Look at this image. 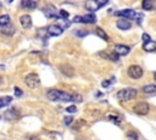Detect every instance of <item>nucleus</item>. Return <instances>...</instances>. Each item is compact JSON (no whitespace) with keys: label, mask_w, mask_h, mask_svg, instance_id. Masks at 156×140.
<instances>
[{"label":"nucleus","mask_w":156,"mask_h":140,"mask_svg":"<svg viewBox=\"0 0 156 140\" xmlns=\"http://www.w3.org/2000/svg\"><path fill=\"white\" fill-rule=\"evenodd\" d=\"M46 96L51 101H62V102L72 101V94H68L67 91H63V90H60V89H50V90H48Z\"/></svg>","instance_id":"1"},{"label":"nucleus","mask_w":156,"mask_h":140,"mask_svg":"<svg viewBox=\"0 0 156 140\" xmlns=\"http://www.w3.org/2000/svg\"><path fill=\"white\" fill-rule=\"evenodd\" d=\"M138 91L134 88H124L117 91V99L119 101H130L136 97Z\"/></svg>","instance_id":"2"},{"label":"nucleus","mask_w":156,"mask_h":140,"mask_svg":"<svg viewBox=\"0 0 156 140\" xmlns=\"http://www.w3.org/2000/svg\"><path fill=\"white\" fill-rule=\"evenodd\" d=\"M24 84L29 89H37L40 85V79L37 73H29L24 77Z\"/></svg>","instance_id":"3"},{"label":"nucleus","mask_w":156,"mask_h":140,"mask_svg":"<svg viewBox=\"0 0 156 140\" xmlns=\"http://www.w3.org/2000/svg\"><path fill=\"white\" fill-rule=\"evenodd\" d=\"M149 110H150V106H149V103L145 102V101H140V102L135 103L134 107H133V112H134L135 114H139V116H145V114H147V113H149Z\"/></svg>","instance_id":"4"},{"label":"nucleus","mask_w":156,"mask_h":140,"mask_svg":"<svg viewBox=\"0 0 156 140\" xmlns=\"http://www.w3.org/2000/svg\"><path fill=\"white\" fill-rule=\"evenodd\" d=\"M128 75L132 78V79H139L143 77L144 72H143V68L140 66H136V65H133V66H129L128 67Z\"/></svg>","instance_id":"5"},{"label":"nucleus","mask_w":156,"mask_h":140,"mask_svg":"<svg viewBox=\"0 0 156 140\" xmlns=\"http://www.w3.org/2000/svg\"><path fill=\"white\" fill-rule=\"evenodd\" d=\"M116 16H121L122 18L126 19H135L136 17V12L132 9H126V10H121V11H116L115 12Z\"/></svg>","instance_id":"6"},{"label":"nucleus","mask_w":156,"mask_h":140,"mask_svg":"<svg viewBox=\"0 0 156 140\" xmlns=\"http://www.w3.org/2000/svg\"><path fill=\"white\" fill-rule=\"evenodd\" d=\"M4 117H5L6 121H16L20 117V111L16 107H10L9 110L5 111Z\"/></svg>","instance_id":"7"},{"label":"nucleus","mask_w":156,"mask_h":140,"mask_svg":"<svg viewBox=\"0 0 156 140\" xmlns=\"http://www.w3.org/2000/svg\"><path fill=\"white\" fill-rule=\"evenodd\" d=\"M62 32H63V28H62L60 24H50V26L46 28V33H48V35H50V37L61 35Z\"/></svg>","instance_id":"8"},{"label":"nucleus","mask_w":156,"mask_h":140,"mask_svg":"<svg viewBox=\"0 0 156 140\" xmlns=\"http://www.w3.org/2000/svg\"><path fill=\"white\" fill-rule=\"evenodd\" d=\"M58 69H60V72L65 75V77H73L74 74H76V71H74V68L71 66V65H67V63H63V65H60L58 66Z\"/></svg>","instance_id":"9"},{"label":"nucleus","mask_w":156,"mask_h":140,"mask_svg":"<svg viewBox=\"0 0 156 140\" xmlns=\"http://www.w3.org/2000/svg\"><path fill=\"white\" fill-rule=\"evenodd\" d=\"M129 51H130V47L128 45H124V44L115 45V54H117L118 56H126L129 54Z\"/></svg>","instance_id":"10"},{"label":"nucleus","mask_w":156,"mask_h":140,"mask_svg":"<svg viewBox=\"0 0 156 140\" xmlns=\"http://www.w3.org/2000/svg\"><path fill=\"white\" fill-rule=\"evenodd\" d=\"M43 13L45 15V17L52 18V17H56V16H57V10H56V7H55L54 5L49 4V5H46V6L43 9Z\"/></svg>","instance_id":"11"},{"label":"nucleus","mask_w":156,"mask_h":140,"mask_svg":"<svg viewBox=\"0 0 156 140\" xmlns=\"http://www.w3.org/2000/svg\"><path fill=\"white\" fill-rule=\"evenodd\" d=\"M116 26H117V28H118V29L127 30V29H130L132 23H130V21H129V19H126V18H119V19H117Z\"/></svg>","instance_id":"12"},{"label":"nucleus","mask_w":156,"mask_h":140,"mask_svg":"<svg viewBox=\"0 0 156 140\" xmlns=\"http://www.w3.org/2000/svg\"><path fill=\"white\" fill-rule=\"evenodd\" d=\"M20 23L24 29H28L32 27V17L29 15H22L20 17Z\"/></svg>","instance_id":"13"},{"label":"nucleus","mask_w":156,"mask_h":140,"mask_svg":"<svg viewBox=\"0 0 156 140\" xmlns=\"http://www.w3.org/2000/svg\"><path fill=\"white\" fill-rule=\"evenodd\" d=\"M21 7L26 10H34L37 7V2L34 0H22L21 1Z\"/></svg>","instance_id":"14"},{"label":"nucleus","mask_w":156,"mask_h":140,"mask_svg":"<svg viewBox=\"0 0 156 140\" xmlns=\"http://www.w3.org/2000/svg\"><path fill=\"white\" fill-rule=\"evenodd\" d=\"M0 30H1V33L2 34H5V35H7V37H11L13 33H15V27L12 26V24H7V26H2V27H0Z\"/></svg>","instance_id":"15"},{"label":"nucleus","mask_w":156,"mask_h":140,"mask_svg":"<svg viewBox=\"0 0 156 140\" xmlns=\"http://www.w3.org/2000/svg\"><path fill=\"white\" fill-rule=\"evenodd\" d=\"M85 9L93 13L94 11H96L98 9H100V6L98 5V2H96L95 0H87V2H85Z\"/></svg>","instance_id":"16"},{"label":"nucleus","mask_w":156,"mask_h":140,"mask_svg":"<svg viewBox=\"0 0 156 140\" xmlns=\"http://www.w3.org/2000/svg\"><path fill=\"white\" fill-rule=\"evenodd\" d=\"M96 22V16L94 13H87L82 16V23H95Z\"/></svg>","instance_id":"17"},{"label":"nucleus","mask_w":156,"mask_h":140,"mask_svg":"<svg viewBox=\"0 0 156 140\" xmlns=\"http://www.w3.org/2000/svg\"><path fill=\"white\" fill-rule=\"evenodd\" d=\"M143 49L146 51V52H152V51H156V41H147V43H144L143 45Z\"/></svg>","instance_id":"18"},{"label":"nucleus","mask_w":156,"mask_h":140,"mask_svg":"<svg viewBox=\"0 0 156 140\" xmlns=\"http://www.w3.org/2000/svg\"><path fill=\"white\" fill-rule=\"evenodd\" d=\"M143 91L146 95H156V85H154V84L145 85V86H143Z\"/></svg>","instance_id":"19"},{"label":"nucleus","mask_w":156,"mask_h":140,"mask_svg":"<svg viewBox=\"0 0 156 140\" xmlns=\"http://www.w3.org/2000/svg\"><path fill=\"white\" fill-rule=\"evenodd\" d=\"M95 33H96V34H98V35H99L101 39H104V40L108 41V39H110V38H108V35H107V34L105 33V30H104V29H101L100 27H96V29H95Z\"/></svg>","instance_id":"20"},{"label":"nucleus","mask_w":156,"mask_h":140,"mask_svg":"<svg viewBox=\"0 0 156 140\" xmlns=\"http://www.w3.org/2000/svg\"><path fill=\"white\" fill-rule=\"evenodd\" d=\"M141 6H143V9H144V10L150 11V10H152V9H154V2H152V0H143Z\"/></svg>","instance_id":"21"},{"label":"nucleus","mask_w":156,"mask_h":140,"mask_svg":"<svg viewBox=\"0 0 156 140\" xmlns=\"http://www.w3.org/2000/svg\"><path fill=\"white\" fill-rule=\"evenodd\" d=\"M10 22H11V18L9 15H1L0 16V27L7 26V24H10Z\"/></svg>","instance_id":"22"},{"label":"nucleus","mask_w":156,"mask_h":140,"mask_svg":"<svg viewBox=\"0 0 156 140\" xmlns=\"http://www.w3.org/2000/svg\"><path fill=\"white\" fill-rule=\"evenodd\" d=\"M12 101V97L11 96H4V97H0V108L10 105V102Z\"/></svg>","instance_id":"23"},{"label":"nucleus","mask_w":156,"mask_h":140,"mask_svg":"<svg viewBox=\"0 0 156 140\" xmlns=\"http://www.w3.org/2000/svg\"><path fill=\"white\" fill-rule=\"evenodd\" d=\"M73 34L77 35V37H79V38H83V37L88 35V32L84 30V29H76V30H73Z\"/></svg>","instance_id":"24"},{"label":"nucleus","mask_w":156,"mask_h":140,"mask_svg":"<svg viewBox=\"0 0 156 140\" xmlns=\"http://www.w3.org/2000/svg\"><path fill=\"white\" fill-rule=\"evenodd\" d=\"M127 138H128L129 140H138V134H136L135 131H133V130H129V131L127 133Z\"/></svg>","instance_id":"25"},{"label":"nucleus","mask_w":156,"mask_h":140,"mask_svg":"<svg viewBox=\"0 0 156 140\" xmlns=\"http://www.w3.org/2000/svg\"><path fill=\"white\" fill-rule=\"evenodd\" d=\"M72 101L73 102H82L83 101V97L79 94H72Z\"/></svg>","instance_id":"26"},{"label":"nucleus","mask_w":156,"mask_h":140,"mask_svg":"<svg viewBox=\"0 0 156 140\" xmlns=\"http://www.w3.org/2000/svg\"><path fill=\"white\" fill-rule=\"evenodd\" d=\"M72 122H73V117H72V116H66V117L63 118V123H65L66 125H71Z\"/></svg>","instance_id":"27"},{"label":"nucleus","mask_w":156,"mask_h":140,"mask_svg":"<svg viewBox=\"0 0 156 140\" xmlns=\"http://www.w3.org/2000/svg\"><path fill=\"white\" fill-rule=\"evenodd\" d=\"M66 112H68V113H74V112H77V106H76V105H71V106L66 107Z\"/></svg>","instance_id":"28"},{"label":"nucleus","mask_w":156,"mask_h":140,"mask_svg":"<svg viewBox=\"0 0 156 140\" xmlns=\"http://www.w3.org/2000/svg\"><path fill=\"white\" fill-rule=\"evenodd\" d=\"M58 15H60L61 18H65V19L69 17V13H68L67 11H65V10H60V11H58Z\"/></svg>","instance_id":"29"},{"label":"nucleus","mask_w":156,"mask_h":140,"mask_svg":"<svg viewBox=\"0 0 156 140\" xmlns=\"http://www.w3.org/2000/svg\"><path fill=\"white\" fill-rule=\"evenodd\" d=\"M15 95H16L17 97H21V96L23 95V90H22L21 88H18V86H15Z\"/></svg>","instance_id":"30"},{"label":"nucleus","mask_w":156,"mask_h":140,"mask_svg":"<svg viewBox=\"0 0 156 140\" xmlns=\"http://www.w3.org/2000/svg\"><path fill=\"white\" fill-rule=\"evenodd\" d=\"M108 119L113 121V122H115V124H119V123H121V118H119V117H117V116H108Z\"/></svg>","instance_id":"31"},{"label":"nucleus","mask_w":156,"mask_h":140,"mask_svg":"<svg viewBox=\"0 0 156 140\" xmlns=\"http://www.w3.org/2000/svg\"><path fill=\"white\" fill-rule=\"evenodd\" d=\"M113 80H115V77H112V78H111V79H108V80H104V82L101 83V85H102L104 88H107V86H110V83H111V82H113Z\"/></svg>","instance_id":"32"},{"label":"nucleus","mask_w":156,"mask_h":140,"mask_svg":"<svg viewBox=\"0 0 156 140\" xmlns=\"http://www.w3.org/2000/svg\"><path fill=\"white\" fill-rule=\"evenodd\" d=\"M141 38H143V41H144V43H147V41L151 40V38H150V35H149L147 33H144V34L141 35Z\"/></svg>","instance_id":"33"},{"label":"nucleus","mask_w":156,"mask_h":140,"mask_svg":"<svg viewBox=\"0 0 156 140\" xmlns=\"http://www.w3.org/2000/svg\"><path fill=\"white\" fill-rule=\"evenodd\" d=\"M143 13H136V17H135V19H136V23L138 24H141V21H143Z\"/></svg>","instance_id":"34"},{"label":"nucleus","mask_w":156,"mask_h":140,"mask_svg":"<svg viewBox=\"0 0 156 140\" xmlns=\"http://www.w3.org/2000/svg\"><path fill=\"white\" fill-rule=\"evenodd\" d=\"M96 2H98V5L101 7V6H104V5H106L107 2H108V0H95Z\"/></svg>","instance_id":"35"},{"label":"nucleus","mask_w":156,"mask_h":140,"mask_svg":"<svg viewBox=\"0 0 156 140\" xmlns=\"http://www.w3.org/2000/svg\"><path fill=\"white\" fill-rule=\"evenodd\" d=\"M73 22H76V23L80 22V23H82V16H76V17L73 18Z\"/></svg>","instance_id":"36"},{"label":"nucleus","mask_w":156,"mask_h":140,"mask_svg":"<svg viewBox=\"0 0 156 140\" xmlns=\"http://www.w3.org/2000/svg\"><path fill=\"white\" fill-rule=\"evenodd\" d=\"M27 140H38L37 136H27Z\"/></svg>","instance_id":"37"},{"label":"nucleus","mask_w":156,"mask_h":140,"mask_svg":"<svg viewBox=\"0 0 156 140\" xmlns=\"http://www.w3.org/2000/svg\"><path fill=\"white\" fill-rule=\"evenodd\" d=\"M101 95H102V93H100V91L96 93V97H98V96H101Z\"/></svg>","instance_id":"38"},{"label":"nucleus","mask_w":156,"mask_h":140,"mask_svg":"<svg viewBox=\"0 0 156 140\" xmlns=\"http://www.w3.org/2000/svg\"><path fill=\"white\" fill-rule=\"evenodd\" d=\"M2 82H4V79H2V77H1V75H0V85H1V84H2Z\"/></svg>","instance_id":"39"},{"label":"nucleus","mask_w":156,"mask_h":140,"mask_svg":"<svg viewBox=\"0 0 156 140\" xmlns=\"http://www.w3.org/2000/svg\"><path fill=\"white\" fill-rule=\"evenodd\" d=\"M154 78H155V79H156V72H155V73H154Z\"/></svg>","instance_id":"40"},{"label":"nucleus","mask_w":156,"mask_h":140,"mask_svg":"<svg viewBox=\"0 0 156 140\" xmlns=\"http://www.w3.org/2000/svg\"><path fill=\"white\" fill-rule=\"evenodd\" d=\"M0 118H1V116H0Z\"/></svg>","instance_id":"41"}]
</instances>
